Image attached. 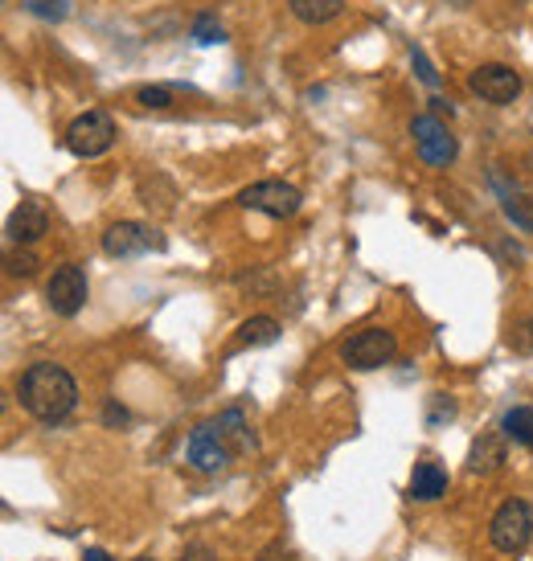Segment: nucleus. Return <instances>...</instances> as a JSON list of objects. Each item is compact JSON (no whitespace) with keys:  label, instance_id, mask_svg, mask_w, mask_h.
Listing matches in <instances>:
<instances>
[{"label":"nucleus","instance_id":"obj_26","mask_svg":"<svg viewBox=\"0 0 533 561\" xmlns=\"http://www.w3.org/2000/svg\"><path fill=\"white\" fill-rule=\"evenodd\" d=\"M513 348H521V353H533V320H525V324L513 332Z\"/></svg>","mask_w":533,"mask_h":561},{"label":"nucleus","instance_id":"obj_30","mask_svg":"<svg viewBox=\"0 0 533 561\" xmlns=\"http://www.w3.org/2000/svg\"><path fill=\"white\" fill-rule=\"evenodd\" d=\"M447 4H472V0H447Z\"/></svg>","mask_w":533,"mask_h":561},{"label":"nucleus","instance_id":"obj_6","mask_svg":"<svg viewBox=\"0 0 533 561\" xmlns=\"http://www.w3.org/2000/svg\"><path fill=\"white\" fill-rule=\"evenodd\" d=\"M91 296V283H87V271L79 263H63L46 283V304L49 312L58 316H79L82 304Z\"/></svg>","mask_w":533,"mask_h":561},{"label":"nucleus","instance_id":"obj_18","mask_svg":"<svg viewBox=\"0 0 533 561\" xmlns=\"http://www.w3.org/2000/svg\"><path fill=\"white\" fill-rule=\"evenodd\" d=\"M218 426H222V435L235 443L238 451H247V447H254V438H251V431H247V419L238 414V410H226L218 419Z\"/></svg>","mask_w":533,"mask_h":561},{"label":"nucleus","instance_id":"obj_25","mask_svg":"<svg viewBox=\"0 0 533 561\" xmlns=\"http://www.w3.org/2000/svg\"><path fill=\"white\" fill-rule=\"evenodd\" d=\"M177 561H218V553H214L209 546H202V541H197V546H185V553H181Z\"/></svg>","mask_w":533,"mask_h":561},{"label":"nucleus","instance_id":"obj_28","mask_svg":"<svg viewBox=\"0 0 533 561\" xmlns=\"http://www.w3.org/2000/svg\"><path fill=\"white\" fill-rule=\"evenodd\" d=\"M431 107H435V115H452V103H447V99H431Z\"/></svg>","mask_w":533,"mask_h":561},{"label":"nucleus","instance_id":"obj_24","mask_svg":"<svg viewBox=\"0 0 533 561\" xmlns=\"http://www.w3.org/2000/svg\"><path fill=\"white\" fill-rule=\"evenodd\" d=\"M254 561H296V553L283 546V541H271V546L259 549V558Z\"/></svg>","mask_w":533,"mask_h":561},{"label":"nucleus","instance_id":"obj_17","mask_svg":"<svg viewBox=\"0 0 533 561\" xmlns=\"http://www.w3.org/2000/svg\"><path fill=\"white\" fill-rule=\"evenodd\" d=\"M501 431H504V438H513V443H521V447L533 451V405H513V410L504 414Z\"/></svg>","mask_w":533,"mask_h":561},{"label":"nucleus","instance_id":"obj_2","mask_svg":"<svg viewBox=\"0 0 533 561\" xmlns=\"http://www.w3.org/2000/svg\"><path fill=\"white\" fill-rule=\"evenodd\" d=\"M530 537H533V508L525 500H504L501 508L492 513L488 520V541L497 553L504 558H518L530 549Z\"/></svg>","mask_w":533,"mask_h":561},{"label":"nucleus","instance_id":"obj_4","mask_svg":"<svg viewBox=\"0 0 533 561\" xmlns=\"http://www.w3.org/2000/svg\"><path fill=\"white\" fill-rule=\"evenodd\" d=\"M111 144H115V119L107 111H87L66 127V148L79 160L103 157V152H111Z\"/></svg>","mask_w":533,"mask_h":561},{"label":"nucleus","instance_id":"obj_8","mask_svg":"<svg viewBox=\"0 0 533 561\" xmlns=\"http://www.w3.org/2000/svg\"><path fill=\"white\" fill-rule=\"evenodd\" d=\"M189 463L197 471H205V476H218V471L230 468V455H235V447H230V438L222 435V426H214V422H205V426H197L193 435H189Z\"/></svg>","mask_w":533,"mask_h":561},{"label":"nucleus","instance_id":"obj_7","mask_svg":"<svg viewBox=\"0 0 533 561\" xmlns=\"http://www.w3.org/2000/svg\"><path fill=\"white\" fill-rule=\"evenodd\" d=\"M165 234L144 226V221H115L107 234H103V254L111 259H140L148 250H165Z\"/></svg>","mask_w":533,"mask_h":561},{"label":"nucleus","instance_id":"obj_14","mask_svg":"<svg viewBox=\"0 0 533 561\" xmlns=\"http://www.w3.org/2000/svg\"><path fill=\"white\" fill-rule=\"evenodd\" d=\"M504 463V438L501 435H480L472 443L468 451V471L476 476H488V471H497Z\"/></svg>","mask_w":533,"mask_h":561},{"label":"nucleus","instance_id":"obj_10","mask_svg":"<svg viewBox=\"0 0 533 561\" xmlns=\"http://www.w3.org/2000/svg\"><path fill=\"white\" fill-rule=\"evenodd\" d=\"M468 87L485 103H497V107H509L513 99L521 94V75L513 70V66H501V62H488L480 66V70H472Z\"/></svg>","mask_w":533,"mask_h":561},{"label":"nucleus","instance_id":"obj_3","mask_svg":"<svg viewBox=\"0 0 533 561\" xmlns=\"http://www.w3.org/2000/svg\"><path fill=\"white\" fill-rule=\"evenodd\" d=\"M394 353H398V341H394V332H386V328H361V332H353L341 344V360H345L349 369H361V374L390 365Z\"/></svg>","mask_w":533,"mask_h":561},{"label":"nucleus","instance_id":"obj_9","mask_svg":"<svg viewBox=\"0 0 533 561\" xmlns=\"http://www.w3.org/2000/svg\"><path fill=\"white\" fill-rule=\"evenodd\" d=\"M410 136H415V148H419V157H423L427 164H435V169L452 164L455 152H460V148H455V136L440 124V115H415V124H410Z\"/></svg>","mask_w":533,"mask_h":561},{"label":"nucleus","instance_id":"obj_1","mask_svg":"<svg viewBox=\"0 0 533 561\" xmlns=\"http://www.w3.org/2000/svg\"><path fill=\"white\" fill-rule=\"evenodd\" d=\"M16 398L21 405L30 410L37 422H63L75 414V405H79V381L66 374L63 365H54V360H37L30 365L21 381H16Z\"/></svg>","mask_w":533,"mask_h":561},{"label":"nucleus","instance_id":"obj_16","mask_svg":"<svg viewBox=\"0 0 533 561\" xmlns=\"http://www.w3.org/2000/svg\"><path fill=\"white\" fill-rule=\"evenodd\" d=\"M280 336V320L275 316H251L238 328V348H254V344H271Z\"/></svg>","mask_w":533,"mask_h":561},{"label":"nucleus","instance_id":"obj_22","mask_svg":"<svg viewBox=\"0 0 533 561\" xmlns=\"http://www.w3.org/2000/svg\"><path fill=\"white\" fill-rule=\"evenodd\" d=\"M136 99H140V107H152V111L173 107V91H169V87H140Z\"/></svg>","mask_w":533,"mask_h":561},{"label":"nucleus","instance_id":"obj_5","mask_svg":"<svg viewBox=\"0 0 533 561\" xmlns=\"http://www.w3.org/2000/svg\"><path fill=\"white\" fill-rule=\"evenodd\" d=\"M238 205H242V209H254V214H266V218H292V214H299L304 197H299V188L287 185V181H259V185L238 193Z\"/></svg>","mask_w":533,"mask_h":561},{"label":"nucleus","instance_id":"obj_15","mask_svg":"<svg viewBox=\"0 0 533 561\" xmlns=\"http://www.w3.org/2000/svg\"><path fill=\"white\" fill-rule=\"evenodd\" d=\"M345 4L349 0H287L292 16H299L304 25H325V21L345 13Z\"/></svg>","mask_w":533,"mask_h":561},{"label":"nucleus","instance_id":"obj_20","mask_svg":"<svg viewBox=\"0 0 533 561\" xmlns=\"http://www.w3.org/2000/svg\"><path fill=\"white\" fill-rule=\"evenodd\" d=\"M25 9L42 21H66L70 16V0H25Z\"/></svg>","mask_w":533,"mask_h":561},{"label":"nucleus","instance_id":"obj_19","mask_svg":"<svg viewBox=\"0 0 533 561\" xmlns=\"http://www.w3.org/2000/svg\"><path fill=\"white\" fill-rule=\"evenodd\" d=\"M193 42H197V46H222V42H226V30L218 25V16H209V13L193 16Z\"/></svg>","mask_w":533,"mask_h":561},{"label":"nucleus","instance_id":"obj_12","mask_svg":"<svg viewBox=\"0 0 533 561\" xmlns=\"http://www.w3.org/2000/svg\"><path fill=\"white\" fill-rule=\"evenodd\" d=\"M492 181V188H497V197H501V209H504V218L513 221L518 230H525V234H533V197H525L518 185H509L501 172H492L488 176Z\"/></svg>","mask_w":533,"mask_h":561},{"label":"nucleus","instance_id":"obj_31","mask_svg":"<svg viewBox=\"0 0 533 561\" xmlns=\"http://www.w3.org/2000/svg\"><path fill=\"white\" fill-rule=\"evenodd\" d=\"M136 561H152V558H136Z\"/></svg>","mask_w":533,"mask_h":561},{"label":"nucleus","instance_id":"obj_13","mask_svg":"<svg viewBox=\"0 0 533 561\" xmlns=\"http://www.w3.org/2000/svg\"><path fill=\"white\" fill-rule=\"evenodd\" d=\"M447 492V471L440 463H415V476H410V500H440Z\"/></svg>","mask_w":533,"mask_h":561},{"label":"nucleus","instance_id":"obj_27","mask_svg":"<svg viewBox=\"0 0 533 561\" xmlns=\"http://www.w3.org/2000/svg\"><path fill=\"white\" fill-rule=\"evenodd\" d=\"M107 422H127V414H124V410H120L115 402H111V405H107Z\"/></svg>","mask_w":533,"mask_h":561},{"label":"nucleus","instance_id":"obj_23","mask_svg":"<svg viewBox=\"0 0 533 561\" xmlns=\"http://www.w3.org/2000/svg\"><path fill=\"white\" fill-rule=\"evenodd\" d=\"M410 62H415V70H419V79L427 82V87H431V91H440V70H435V66L427 62V54L419 46L410 49Z\"/></svg>","mask_w":533,"mask_h":561},{"label":"nucleus","instance_id":"obj_21","mask_svg":"<svg viewBox=\"0 0 533 561\" xmlns=\"http://www.w3.org/2000/svg\"><path fill=\"white\" fill-rule=\"evenodd\" d=\"M4 271L16 275V279H30V275H37V259H33L30 250H9L4 254Z\"/></svg>","mask_w":533,"mask_h":561},{"label":"nucleus","instance_id":"obj_11","mask_svg":"<svg viewBox=\"0 0 533 561\" xmlns=\"http://www.w3.org/2000/svg\"><path fill=\"white\" fill-rule=\"evenodd\" d=\"M46 230H49V214L42 202H21L13 209L9 226H4V234H9L13 247H33V242L46 238Z\"/></svg>","mask_w":533,"mask_h":561},{"label":"nucleus","instance_id":"obj_29","mask_svg":"<svg viewBox=\"0 0 533 561\" xmlns=\"http://www.w3.org/2000/svg\"><path fill=\"white\" fill-rule=\"evenodd\" d=\"M82 561H111V558L103 553V549H87V558H82Z\"/></svg>","mask_w":533,"mask_h":561}]
</instances>
